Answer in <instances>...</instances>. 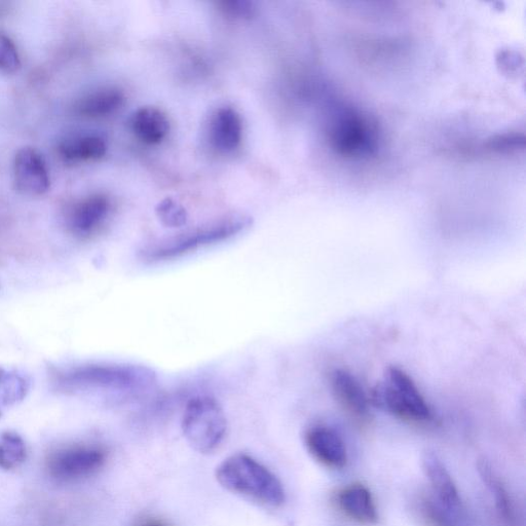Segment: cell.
I'll list each match as a JSON object with an SVG mask.
<instances>
[{
	"instance_id": "obj_5",
	"label": "cell",
	"mask_w": 526,
	"mask_h": 526,
	"mask_svg": "<svg viewBox=\"0 0 526 526\" xmlns=\"http://www.w3.org/2000/svg\"><path fill=\"white\" fill-rule=\"evenodd\" d=\"M329 139L338 155L350 159L371 157L379 148L377 126L351 106L338 105L333 109Z\"/></svg>"
},
{
	"instance_id": "obj_21",
	"label": "cell",
	"mask_w": 526,
	"mask_h": 526,
	"mask_svg": "<svg viewBox=\"0 0 526 526\" xmlns=\"http://www.w3.org/2000/svg\"><path fill=\"white\" fill-rule=\"evenodd\" d=\"M424 517L432 526H464V522L447 512L433 497L422 500Z\"/></svg>"
},
{
	"instance_id": "obj_23",
	"label": "cell",
	"mask_w": 526,
	"mask_h": 526,
	"mask_svg": "<svg viewBox=\"0 0 526 526\" xmlns=\"http://www.w3.org/2000/svg\"><path fill=\"white\" fill-rule=\"evenodd\" d=\"M158 214L163 223L171 228L180 227L186 221L185 211L172 201L162 203L159 206Z\"/></svg>"
},
{
	"instance_id": "obj_2",
	"label": "cell",
	"mask_w": 526,
	"mask_h": 526,
	"mask_svg": "<svg viewBox=\"0 0 526 526\" xmlns=\"http://www.w3.org/2000/svg\"><path fill=\"white\" fill-rule=\"evenodd\" d=\"M216 479L225 490L261 505L279 507L286 499L280 479L247 455L225 459L216 469Z\"/></svg>"
},
{
	"instance_id": "obj_8",
	"label": "cell",
	"mask_w": 526,
	"mask_h": 526,
	"mask_svg": "<svg viewBox=\"0 0 526 526\" xmlns=\"http://www.w3.org/2000/svg\"><path fill=\"white\" fill-rule=\"evenodd\" d=\"M14 180L17 190L27 196H43L51 187L45 160L30 147L20 149L15 157Z\"/></svg>"
},
{
	"instance_id": "obj_1",
	"label": "cell",
	"mask_w": 526,
	"mask_h": 526,
	"mask_svg": "<svg viewBox=\"0 0 526 526\" xmlns=\"http://www.w3.org/2000/svg\"><path fill=\"white\" fill-rule=\"evenodd\" d=\"M54 387L66 395L103 396L111 399L142 394L157 382V373L146 366L89 363L54 368Z\"/></svg>"
},
{
	"instance_id": "obj_14",
	"label": "cell",
	"mask_w": 526,
	"mask_h": 526,
	"mask_svg": "<svg viewBox=\"0 0 526 526\" xmlns=\"http://www.w3.org/2000/svg\"><path fill=\"white\" fill-rule=\"evenodd\" d=\"M338 508L350 519L361 524L378 522L377 506L368 488L362 484H351L338 493Z\"/></svg>"
},
{
	"instance_id": "obj_25",
	"label": "cell",
	"mask_w": 526,
	"mask_h": 526,
	"mask_svg": "<svg viewBox=\"0 0 526 526\" xmlns=\"http://www.w3.org/2000/svg\"><path fill=\"white\" fill-rule=\"evenodd\" d=\"M133 526H171L169 522L161 517L147 515L136 520Z\"/></svg>"
},
{
	"instance_id": "obj_4",
	"label": "cell",
	"mask_w": 526,
	"mask_h": 526,
	"mask_svg": "<svg viewBox=\"0 0 526 526\" xmlns=\"http://www.w3.org/2000/svg\"><path fill=\"white\" fill-rule=\"evenodd\" d=\"M370 402L390 415L410 423L433 420L432 410L418 386L398 367H390L382 383L371 391Z\"/></svg>"
},
{
	"instance_id": "obj_3",
	"label": "cell",
	"mask_w": 526,
	"mask_h": 526,
	"mask_svg": "<svg viewBox=\"0 0 526 526\" xmlns=\"http://www.w3.org/2000/svg\"><path fill=\"white\" fill-rule=\"evenodd\" d=\"M251 223L250 217L246 216L225 218L146 246L140 251L139 257L150 265L177 260L202 249L229 241L249 229Z\"/></svg>"
},
{
	"instance_id": "obj_12",
	"label": "cell",
	"mask_w": 526,
	"mask_h": 526,
	"mask_svg": "<svg viewBox=\"0 0 526 526\" xmlns=\"http://www.w3.org/2000/svg\"><path fill=\"white\" fill-rule=\"evenodd\" d=\"M305 443L312 457L332 469H342L348 461L346 444L334 430L324 426L309 429Z\"/></svg>"
},
{
	"instance_id": "obj_7",
	"label": "cell",
	"mask_w": 526,
	"mask_h": 526,
	"mask_svg": "<svg viewBox=\"0 0 526 526\" xmlns=\"http://www.w3.org/2000/svg\"><path fill=\"white\" fill-rule=\"evenodd\" d=\"M107 461L106 450L94 444H74L51 453L46 467L49 475L59 482H75L91 477Z\"/></svg>"
},
{
	"instance_id": "obj_15",
	"label": "cell",
	"mask_w": 526,
	"mask_h": 526,
	"mask_svg": "<svg viewBox=\"0 0 526 526\" xmlns=\"http://www.w3.org/2000/svg\"><path fill=\"white\" fill-rule=\"evenodd\" d=\"M130 127L135 136L148 145L160 144L170 131L166 115L156 107H142L135 111Z\"/></svg>"
},
{
	"instance_id": "obj_17",
	"label": "cell",
	"mask_w": 526,
	"mask_h": 526,
	"mask_svg": "<svg viewBox=\"0 0 526 526\" xmlns=\"http://www.w3.org/2000/svg\"><path fill=\"white\" fill-rule=\"evenodd\" d=\"M125 102L122 91L116 88H103L85 96L78 103V111L84 117L102 118L115 114Z\"/></svg>"
},
{
	"instance_id": "obj_24",
	"label": "cell",
	"mask_w": 526,
	"mask_h": 526,
	"mask_svg": "<svg viewBox=\"0 0 526 526\" xmlns=\"http://www.w3.org/2000/svg\"><path fill=\"white\" fill-rule=\"evenodd\" d=\"M222 5L225 12L237 17L252 16L254 11L252 4L247 2H229Z\"/></svg>"
},
{
	"instance_id": "obj_19",
	"label": "cell",
	"mask_w": 526,
	"mask_h": 526,
	"mask_svg": "<svg viewBox=\"0 0 526 526\" xmlns=\"http://www.w3.org/2000/svg\"><path fill=\"white\" fill-rule=\"evenodd\" d=\"M28 390L29 383L23 375L0 368V413L4 408L23 400Z\"/></svg>"
},
{
	"instance_id": "obj_18",
	"label": "cell",
	"mask_w": 526,
	"mask_h": 526,
	"mask_svg": "<svg viewBox=\"0 0 526 526\" xmlns=\"http://www.w3.org/2000/svg\"><path fill=\"white\" fill-rule=\"evenodd\" d=\"M477 470L487 490L493 496L500 515L510 520L513 516L512 503L506 488L493 470V466L487 460L480 459L477 463Z\"/></svg>"
},
{
	"instance_id": "obj_11",
	"label": "cell",
	"mask_w": 526,
	"mask_h": 526,
	"mask_svg": "<svg viewBox=\"0 0 526 526\" xmlns=\"http://www.w3.org/2000/svg\"><path fill=\"white\" fill-rule=\"evenodd\" d=\"M332 394L351 417L360 422L369 418V397L352 373L335 369L330 375Z\"/></svg>"
},
{
	"instance_id": "obj_16",
	"label": "cell",
	"mask_w": 526,
	"mask_h": 526,
	"mask_svg": "<svg viewBox=\"0 0 526 526\" xmlns=\"http://www.w3.org/2000/svg\"><path fill=\"white\" fill-rule=\"evenodd\" d=\"M106 150L105 140L94 134L70 137L59 145L60 156L69 163L100 160L105 156Z\"/></svg>"
},
{
	"instance_id": "obj_10",
	"label": "cell",
	"mask_w": 526,
	"mask_h": 526,
	"mask_svg": "<svg viewBox=\"0 0 526 526\" xmlns=\"http://www.w3.org/2000/svg\"><path fill=\"white\" fill-rule=\"evenodd\" d=\"M111 204L107 197L94 195L74 205L67 214L69 232L80 239L97 235L107 221Z\"/></svg>"
},
{
	"instance_id": "obj_22",
	"label": "cell",
	"mask_w": 526,
	"mask_h": 526,
	"mask_svg": "<svg viewBox=\"0 0 526 526\" xmlns=\"http://www.w3.org/2000/svg\"><path fill=\"white\" fill-rule=\"evenodd\" d=\"M21 68L17 47L10 37L0 31V72L12 74Z\"/></svg>"
},
{
	"instance_id": "obj_13",
	"label": "cell",
	"mask_w": 526,
	"mask_h": 526,
	"mask_svg": "<svg viewBox=\"0 0 526 526\" xmlns=\"http://www.w3.org/2000/svg\"><path fill=\"white\" fill-rule=\"evenodd\" d=\"M209 132L211 143L219 152L232 153L242 143V119L235 109L221 107L210 120Z\"/></svg>"
},
{
	"instance_id": "obj_6",
	"label": "cell",
	"mask_w": 526,
	"mask_h": 526,
	"mask_svg": "<svg viewBox=\"0 0 526 526\" xmlns=\"http://www.w3.org/2000/svg\"><path fill=\"white\" fill-rule=\"evenodd\" d=\"M187 442L200 454H211L228 433V420L219 402L197 396L187 402L181 422Z\"/></svg>"
},
{
	"instance_id": "obj_20",
	"label": "cell",
	"mask_w": 526,
	"mask_h": 526,
	"mask_svg": "<svg viewBox=\"0 0 526 526\" xmlns=\"http://www.w3.org/2000/svg\"><path fill=\"white\" fill-rule=\"evenodd\" d=\"M26 445L16 433L7 432L0 436V468L13 470L26 460Z\"/></svg>"
},
{
	"instance_id": "obj_9",
	"label": "cell",
	"mask_w": 526,
	"mask_h": 526,
	"mask_svg": "<svg viewBox=\"0 0 526 526\" xmlns=\"http://www.w3.org/2000/svg\"><path fill=\"white\" fill-rule=\"evenodd\" d=\"M423 470L432 487L433 498L450 514L465 523V510L458 488L445 465L433 453L422 457Z\"/></svg>"
}]
</instances>
